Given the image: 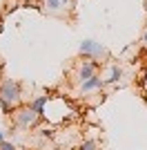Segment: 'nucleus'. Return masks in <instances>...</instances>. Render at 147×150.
Instances as JSON below:
<instances>
[{
	"label": "nucleus",
	"mask_w": 147,
	"mask_h": 150,
	"mask_svg": "<svg viewBox=\"0 0 147 150\" xmlns=\"http://www.w3.org/2000/svg\"><path fill=\"white\" fill-rule=\"evenodd\" d=\"M0 99H5L11 108L20 105V99H22V90H20V83L11 81V79H5V81H0Z\"/></svg>",
	"instance_id": "nucleus-1"
},
{
	"label": "nucleus",
	"mask_w": 147,
	"mask_h": 150,
	"mask_svg": "<svg viewBox=\"0 0 147 150\" xmlns=\"http://www.w3.org/2000/svg\"><path fill=\"white\" fill-rule=\"evenodd\" d=\"M80 54L89 61H96V58H109V52L105 47L103 43H98V40H92V38H85L83 43H80Z\"/></svg>",
	"instance_id": "nucleus-2"
},
{
	"label": "nucleus",
	"mask_w": 147,
	"mask_h": 150,
	"mask_svg": "<svg viewBox=\"0 0 147 150\" xmlns=\"http://www.w3.org/2000/svg\"><path fill=\"white\" fill-rule=\"evenodd\" d=\"M38 119H40V117H38L29 105H20V108L13 110V123L18 125V128H22V130L34 128V125L38 123Z\"/></svg>",
	"instance_id": "nucleus-3"
},
{
	"label": "nucleus",
	"mask_w": 147,
	"mask_h": 150,
	"mask_svg": "<svg viewBox=\"0 0 147 150\" xmlns=\"http://www.w3.org/2000/svg\"><path fill=\"white\" fill-rule=\"evenodd\" d=\"M105 88V79L100 74H96V76H92L89 81H85V83H80L78 85V90L83 94H89V92H100V90Z\"/></svg>",
	"instance_id": "nucleus-4"
},
{
	"label": "nucleus",
	"mask_w": 147,
	"mask_h": 150,
	"mask_svg": "<svg viewBox=\"0 0 147 150\" xmlns=\"http://www.w3.org/2000/svg\"><path fill=\"white\" fill-rule=\"evenodd\" d=\"M96 74H98V63H96V61H85V63L78 67V81H80V83L89 81V79H92V76H96Z\"/></svg>",
	"instance_id": "nucleus-5"
},
{
	"label": "nucleus",
	"mask_w": 147,
	"mask_h": 150,
	"mask_svg": "<svg viewBox=\"0 0 147 150\" xmlns=\"http://www.w3.org/2000/svg\"><path fill=\"white\" fill-rule=\"evenodd\" d=\"M43 9L51 16H62V13L67 11L65 5H62V0H43Z\"/></svg>",
	"instance_id": "nucleus-6"
},
{
	"label": "nucleus",
	"mask_w": 147,
	"mask_h": 150,
	"mask_svg": "<svg viewBox=\"0 0 147 150\" xmlns=\"http://www.w3.org/2000/svg\"><path fill=\"white\" fill-rule=\"evenodd\" d=\"M47 103H49V96H47V94H40V96H36V99L29 103V108L38 114V117H40V119H43L45 114H47V110H45V105H47Z\"/></svg>",
	"instance_id": "nucleus-7"
},
{
	"label": "nucleus",
	"mask_w": 147,
	"mask_h": 150,
	"mask_svg": "<svg viewBox=\"0 0 147 150\" xmlns=\"http://www.w3.org/2000/svg\"><path fill=\"white\" fill-rule=\"evenodd\" d=\"M123 79V69L118 67V65H109V76L105 79V85H114V83H118Z\"/></svg>",
	"instance_id": "nucleus-8"
},
{
	"label": "nucleus",
	"mask_w": 147,
	"mask_h": 150,
	"mask_svg": "<svg viewBox=\"0 0 147 150\" xmlns=\"http://www.w3.org/2000/svg\"><path fill=\"white\" fill-rule=\"evenodd\" d=\"M78 150H98V141L96 139H87L78 146Z\"/></svg>",
	"instance_id": "nucleus-9"
},
{
	"label": "nucleus",
	"mask_w": 147,
	"mask_h": 150,
	"mask_svg": "<svg viewBox=\"0 0 147 150\" xmlns=\"http://www.w3.org/2000/svg\"><path fill=\"white\" fill-rule=\"evenodd\" d=\"M0 112H2V114H13V108L9 105L5 99H0Z\"/></svg>",
	"instance_id": "nucleus-10"
},
{
	"label": "nucleus",
	"mask_w": 147,
	"mask_h": 150,
	"mask_svg": "<svg viewBox=\"0 0 147 150\" xmlns=\"http://www.w3.org/2000/svg\"><path fill=\"white\" fill-rule=\"evenodd\" d=\"M0 150H18V148H16L11 141H2V144H0Z\"/></svg>",
	"instance_id": "nucleus-11"
},
{
	"label": "nucleus",
	"mask_w": 147,
	"mask_h": 150,
	"mask_svg": "<svg viewBox=\"0 0 147 150\" xmlns=\"http://www.w3.org/2000/svg\"><path fill=\"white\" fill-rule=\"evenodd\" d=\"M143 43H147V31H145V34H143Z\"/></svg>",
	"instance_id": "nucleus-12"
},
{
	"label": "nucleus",
	"mask_w": 147,
	"mask_h": 150,
	"mask_svg": "<svg viewBox=\"0 0 147 150\" xmlns=\"http://www.w3.org/2000/svg\"><path fill=\"white\" fill-rule=\"evenodd\" d=\"M0 23H2V20H0Z\"/></svg>",
	"instance_id": "nucleus-13"
}]
</instances>
